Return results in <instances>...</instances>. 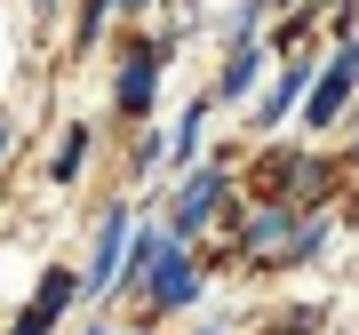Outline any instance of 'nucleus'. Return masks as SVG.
Here are the masks:
<instances>
[{"label":"nucleus","instance_id":"obj_1","mask_svg":"<svg viewBox=\"0 0 359 335\" xmlns=\"http://www.w3.org/2000/svg\"><path fill=\"white\" fill-rule=\"evenodd\" d=\"M351 80H359V48H344V56H335V64L320 72V88H311V104H304V120H311V128H335V120H344Z\"/></svg>","mask_w":359,"mask_h":335},{"label":"nucleus","instance_id":"obj_5","mask_svg":"<svg viewBox=\"0 0 359 335\" xmlns=\"http://www.w3.org/2000/svg\"><path fill=\"white\" fill-rule=\"evenodd\" d=\"M216 192H224V176H216V168H200V176L184 184V200H176V240H184V232H200V216L216 207Z\"/></svg>","mask_w":359,"mask_h":335},{"label":"nucleus","instance_id":"obj_12","mask_svg":"<svg viewBox=\"0 0 359 335\" xmlns=\"http://www.w3.org/2000/svg\"><path fill=\"white\" fill-rule=\"evenodd\" d=\"M0 152H8V128H0Z\"/></svg>","mask_w":359,"mask_h":335},{"label":"nucleus","instance_id":"obj_2","mask_svg":"<svg viewBox=\"0 0 359 335\" xmlns=\"http://www.w3.org/2000/svg\"><path fill=\"white\" fill-rule=\"evenodd\" d=\"M65 303H72V271H48V280H40V296L25 303V320H16V335H48L56 320H65Z\"/></svg>","mask_w":359,"mask_h":335},{"label":"nucleus","instance_id":"obj_13","mask_svg":"<svg viewBox=\"0 0 359 335\" xmlns=\"http://www.w3.org/2000/svg\"><path fill=\"white\" fill-rule=\"evenodd\" d=\"M96 335H104V327H96Z\"/></svg>","mask_w":359,"mask_h":335},{"label":"nucleus","instance_id":"obj_8","mask_svg":"<svg viewBox=\"0 0 359 335\" xmlns=\"http://www.w3.org/2000/svg\"><path fill=\"white\" fill-rule=\"evenodd\" d=\"M80 160H88V128H72V136H65V152H56V184H72V176H80Z\"/></svg>","mask_w":359,"mask_h":335},{"label":"nucleus","instance_id":"obj_11","mask_svg":"<svg viewBox=\"0 0 359 335\" xmlns=\"http://www.w3.org/2000/svg\"><path fill=\"white\" fill-rule=\"evenodd\" d=\"M120 8H144V0H120Z\"/></svg>","mask_w":359,"mask_h":335},{"label":"nucleus","instance_id":"obj_9","mask_svg":"<svg viewBox=\"0 0 359 335\" xmlns=\"http://www.w3.org/2000/svg\"><path fill=\"white\" fill-rule=\"evenodd\" d=\"M248 240H256V247H271V240H287V216H280V207H271V216H256V224H248Z\"/></svg>","mask_w":359,"mask_h":335},{"label":"nucleus","instance_id":"obj_4","mask_svg":"<svg viewBox=\"0 0 359 335\" xmlns=\"http://www.w3.org/2000/svg\"><path fill=\"white\" fill-rule=\"evenodd\" d=\"M152 64H160V48L144 40L128 56V72H120V112H152Z\"/></svg>","mask_w":359,"mask_h":335},{"label":"nucleus","instance_id":"obj_6","mask_svg":"<svg viewBox=\"0 0 359 335\" xmlns=\"http://www.w3.org/2000/svg\"><path fill=\"white\" fill-rule=\"evenodd\" d=\"M120 240H128V216H120V207H112V216H104V232H96V264H88V280L104 287V280H112V271H120V256H128V247H120Z\"/></svg>","mask_w":359,"mask_h":335},{"label":"nucleus","instance_id":"obj_3","mask_svg":"<svg viewBox=\"0 0 359 335\" xmlns=\"http://www.w3.org/2000/svg\"><path fill=\"white\" fill-rule=\"evenodd\" d=\"M144 280H152V303H168V311H176V303H192V287H200V271L184 264L176 247H168V256H152V271H144Z\"/></svg>","mask_w":359,"mask_h":335},{"label":"nucleus","instance_id":"obj_7","mask_svg":"<svg viewBox=\"0 0 359 335\" xmlns=\"http://www.w3.org/2000/svg\"><path fill=\"white\" fill-rule=\"evenodd\" d=\"M248 80H256V48H231V64H224V96H248Z\"/></svg>","mask_w":359,"mask_h":335},{"label":"nucleus","instance_id":"obj_10","mask_svg":"<svg viewBox=\"0 0 359 335\" xmlns=\"http://www.w3.org/2000/svg\"><path fill=\"white\" fill-rule=\"evenodd\" d=\"M200 120H208V104H192V112H184V128H176V152H192V144H200Z\"/></svg>","mask_w":359,"mask_h":335}]
</instances>
